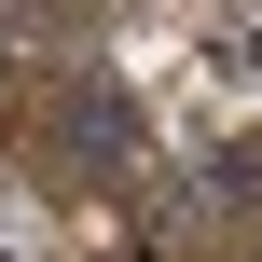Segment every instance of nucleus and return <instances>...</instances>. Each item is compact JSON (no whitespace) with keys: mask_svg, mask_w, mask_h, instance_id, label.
Masks as SVG:
<instances>
[{"mask_svg":"<svg viewBox=\"0 0 262 262\" xmlns=\"http://www.w3.org/2000/svg\"><path fill=\"white\" fill-rule=\"evenodd\" d=\"M55 138L83 152V166H138V111H124V83H69V111H55Z\"/></svg>","mask_w":262,"mask_h":262,"instance_id":"f257e3e1","label":"nucleus"}]
</instances>
